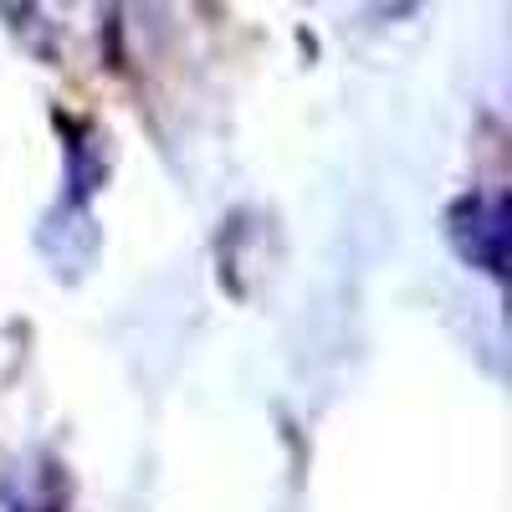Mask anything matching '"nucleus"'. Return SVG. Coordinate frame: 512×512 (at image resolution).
Masks as SVG:
<instances>
[{
  "label": "nucleus",
  "instance_id": "f257e3e1",
  "mask_svg": "<svg viewBox=\"0 0 512 512\" xmlns=\"http://www.w3.org/2000/svg\"><path fill=\"white\" fill-rule=\"evenodd\" d=\"M410 0H379V11H405Z\"/></svg>",
  "mask_w": 512,
  "mask_h": 512
}]
</instances>
